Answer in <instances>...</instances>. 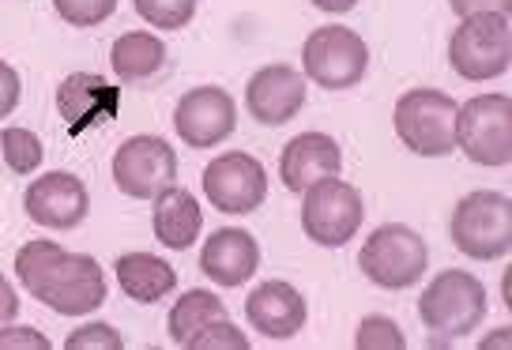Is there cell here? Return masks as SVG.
<instances>
[{"label":"cell","instance_id":"obj_1","mask_svg":"<svg viewBox=\"0 0 512 350\" xmlns=\"http://www.w3.org/2000/svg\"><path fill=\"white\" fill-rule=\"evenodd\" d=\"M23 290L61 317H83L106 302V275L95 256L68 253L57 241H27L16 253Z\"/></svg>","mask_w":512,"mask_h":350},{"label":"cell","instance_id":"obj_2","mask_svg":"<svg viewBox=\"0 0 512 350\" xmlns=\"http://www.w3.org/2000/svg\"><path fill=\"white\" fill-rule=\"evenodd\" d=\"M486 313H490L486 287L471 271H437L418 298V320L437 339H464V335L479 332Z\"/></svg>","mask_w":512,"mask_h":350},{"label":"cell","instance_id":"obj_3","mask_svg":"<svg viewBox=\"0 0 512 350\" xmlns=\"http://www.w3.org/2000/svg\"><path fill=\"white\" fill-rule=\"evenodd\" d=\"M452 245L471 260H501L512 249V200L505 192H467L448 219Z\"/></svg>","mask_w":512,"mask_h":350},{"label":"cell","instance_id":"obj_4","mask_svg":"<svg viewBox=\"0 0 512 350\" xmlns=\"http://www.w3.org/2000/svg\"><path fill=\"white\" fill-rule=\"evenodd\" d=\"M456 102L452 95L437 91V87H415L403 91L396 102V136L403 140L407 151H415L422 159H441L456 151Z\"/></svg>","mask_w":512,"mask_h":350},{"label":"cell","instance_id":"obj_5","mask_svg":"<svg viewBox=\"0 0 512 350\" xmlns=\"http://www.w3.org/2000/svg\"><path fill=\"white\" fill-rule=\"evenodd\" d=\"M430 264V249L418 230L403 223H384L366 238L358 253V268L373 287L384 290H407L422 279Z\"/></svg>","mask_w":512,"mask_h":350},{"label":"cell","instance_id":"obj_6","mask_svg":"<svg viewBox=\"0 0 512 350\" xmlns=\"http://www.w3.org/2000/svg\"><path fill=\"white\" fill-rule=\"evenodd\" d=\"M366 219V204H362V192L339 181V177H324L313 181L305 189L302 200V230L305 238L320 245V249H339L354 241V234L362 230Z\"/></svg>","mask_w":512,"mask_h":350},{"label":"cell","instance_id":"obj_7","mask_svg":"<svg viewBox=\"0 0 512 350\" xmlns=\"http://www.w3.org/2000/svg\"><path fill=\"white\" fill-rule=\"evenodd\" d=\"M448 61L464 80H497L512 61V23L509 16H471L448 38Z\"/></svg>","mask_w":512,"mask_h":350},{"label":"cell","instance_id":"obj_8","mask_svg":"<svg viewBox=\"0 0 512 350\" xmlns=\"http://www.w3.org/2000/svg\"><path fill=\"white\" fill-rule=\"evenodd\" d=\"M456 147L475 166L512 162V102L509 95H475L456 110Z\"/></svg>","mask_w":512,"mask_h":350},{"label":"cell","instance_id":"obj_9","mask_svg":"<svg viewBox=\"0 0 512 350\" xmlns=\"http://www.w3.org/2000/svg\"><path fill=\"white\" fill-rule=\"evenodd\" d=\"M302 68L324 91H347L366 80L369 46L351 27H317L302 46Z\"/></svg>","mask_w":512,"mask_h":350},{"label":"cell","instance_id":"obj_10","mask_svg":"<svg viewBox=\"0 0 512 350\" xmlns=\"http://www.w3.org/2000/svg\"><path fill=\"white\" fill-rule=\"evenodd\" d=\"M113 185L132 200H155L177 185V155L162 136H132L113 151Z\"/></svg>","mask_w":512,"mask_h":350},{"label":"cell","instance_id":"obj_11","mask_svg":"<svg viewBox=\"0 0 512 350\" xmlns=\"http://www.w3.org/2000/svg\"><path fill=\"white\" fill-rule=\"evenodd\" d=\"M204 196L223 215H253L268 196V170L245 151H226L204 166Z\"/></svg>","mask_w":512,"mask_h":350},{"label":"cell","instance_id":"obj_12","mask_svg":"<svg viewBox=\"0 0 512 350\" xmlns=\"http://www.w3.org/2000/svg\"><path fill=\"white\" fill-rule=\"evenodd\" d=\"M174 128L181 144L204 151V147H215L234 136L238 106L223 87H192L174 106Z\"/></svg>","mask_w":512,"mask_h":350},{"label":"cell","instance_id":"obj_13","mask_svg":"<svg viewBox=\"0 0 512 350\" xmlns=\"http://www.w3.org/2000/svg\"><path fill=\"white\" fill-rule=\"evenodd\" d=\"M305 106V76L290 64H264L253 72V80L245 87V110L253 113V121L268 128H279L294 121Z\"/></svg>","mask_w":512,"mask_h":350},{"label":"cell","instance_id":"obj_14","mask_svg":"<svg viewBox=\"0 0 512 350\" xmlns=\"http://www.w3.org/2000/svg\"><path fill=\"white\" fill-rule=\"evenodd\" d=\"M23 207L38 226L46 230H76L91 211L87 200V185L76 174H42L38 181H31V189L23 196Z\"/></svg>","mask_w":512,"mask_h":350},{"label":"cell","instance_id":"obj_15","mask_svg":"<svg viewBox=\"0 0 512 350\" xmlns=\"http://www.w3.org/2000/svg\"><path fill=\"white\" fill-rule=\"evenodd\" d=\"M57 113L72 136L98 128L121 113V91L106 83L98 72H72L57 87Z\"/></svg>","mask_w":512,"mask_h":350},{"label":"cell","instance_id":"obj_16","mask_svg":"<svg viewBox=\"0 0 512 350\" xmlns=\"http://www.w3.org/2000/svg\"><path fill=\"white\" fill-rule=\"evenodd\" d=\"M305 317H309V309H305L302 290L283 279L260 283L245 302V320L264 339H294L305 328Z\"/></svg>","mask_w":512,"mask_h":350},{"label":"cell","instance_id":"obj_17","mask_svg":"<svg viewBox=\"0 0 512 350\" xmlns=\"http://www.w3.org/2000/svg\"><path fill=\"white\" fill-rule=\"evenodd\" d=\"M256 264H260V245L249 230L241 226H223L215 230L204 249H200V271L208 275L211 283L234 290L241 283H249L256 275Z\"/></svg>","mask_w":512,"mask_h":350},{"label":"cell","instance_id":"obj_18","mask_svg":"<svg viewBox=\"0 0 512 350\" xmlns=\"http://www.w3.org/2000/svg\"><path fill=\"white\" fill-rule=\"evenodd\" d=\"M343 170V151L328 132H302L283 147L279 159V177L290 192H305L313 181L339 177Z\"/></svg>","mask_w":512,"mask_h":350},{"label":"cell","instance_id":"obj_19","mask_svg":"<svg viewBox=\"0 0 512 350\" xmlns=\"http://www.w3.org/2000/svg\"><path fill=\"white\" fill-rule=\"evenodd\" d=\"M204 230V211L196 204V196L185 189H166L162 196H155V238L174 249V253H185L192 241L200 238Z\"/></svg>","mask_w":512,"mask_h":350},{"label":"cell","instance_id":"obj_20","mask_svg":"<svg viewBox=\"0 0 512 350\" xmlns=\"http://www.w3.org/2000/svg\"><path fill=\"white\" fill-rule=\"evenodd\" d=\"M117 283L125 290L132 302L140 305H155L162 302L166 294H174L177 287V271L162 260V256H151V253H125L117 256Z\"/></svg>","mask_w":512,"mask_h":350},{"label":"cell","instance_id":"obj_21","mask_svg":"<svg viewBox=\"0 0 512 350\" xmlns=\"http://www.w3.org/2000/svg\"><path fill=\"white\" fill-rule=\"evenodd\" d=\"M110 61H113V72L121 76V83H144L166 68V46H162V38H155V34L132 31V34H121L113 42Z\"/></svg>","mask_w":512,"mask_h":350},{"label":"cell","instance_id":"obj_22","mask_svg":"<svg viewBox=\"0 0 512 350\" xmlns=\"http://www.w3.org/2000/svg\"><path fill=\"white\" fill-rule=\"evenodd\" d=\"M226 317V305L211 294V290H185L174 302L170 317H166V332L174 347H189L196 335L204 332L208 324Z\"/></svg>","mask_w":512,"mask_h":350},{"label":"cell","instance_id":"obj_23","mask_svg":"<svg viewBox=\"0 0 512 350\" xmlns=\"http://www.w3.org/2000/svg\"><path fill=\"white\" fill-rule=\"evenodd\" d=\"M0 155L8 162V170L12 174H34L38 166H42V140L34 136L31 128H4L0 132Z\"/></svg>","mask_w":512,"mask_h":350},{"label":"cell","instance_id":"obj_24","mask_svg":"<svg viewBox=\"0 0 512 350\" xmlns=\"http://www.w3.org/2000/svg\"><path fill=\"white\" fill-rule=\"evenodd\" d=\"M136 12L155 31H181L196 16V0H136Z\"/></svg>","mask_w":512,"mask_h":350},{"label":"cell","instance_id":"obj_25","mask_svg":"<svg viewBox=\"0 0 512 350\" xmlns=\"http://www.w3.org/2000/svg\"><path fill=\"white\" fill-rule=\"evenodd\" d=\"M354 347L358 350H403L407 347V335L392 317H362L358 332H354Z\"/></svg>","mask_w":512,"mask_h":350},{"label":"cell","instance_id":"obj_26","mask_svg":"<svg viewBox=\"0 0 512 350\" xmlns=\"http://www.w3.org/2000/svg\"><path fill=\"white\" fill-rule=\"evenodd\" d=\"M53 8L72 27H98L117 12V0H53Z\"/></svg>","mask_w":512,"mask_h":350},{"label":"cell","instance_id":"obj_27","mask_svg":"<svg viewBox=\"0 0 512 350\" xmlns=\"http://www.w3.org/2000/svg\"><path fill=\"white\" fill-rule=\"evenodd\" d=\"M249 350V335L241 332V328H234L230 320H215V324H208L204 332L192 339L185 350Z\"/></svg>","mask_w":512,"mask_h":350},{"label":"cell","instance_id":"obj_28","mask_svg":"<svg viewBox=\"0 0 512 350\" xmlns=\"http://www.w3.org/2000/svg\"><path fill=\"white\" fill-rule=\"evenodd\" d=\"M64 347L68 350H121L125 347V339H121V332H113L110 324H83V328H76V332L64 339Z\"/></svg>","mask_w":512,"mask_h":350},{"label":"cell","instance_id":"obj_29","mask_svg":"<svg viewBox=\"0 0 512 350\" xmlns=\"http://www.w3.org/2000/svg\"><path fill=\"white\" fill-rule=\"evenodd\" d=\"M53 343H49L46 335L38 332V328H0V350H49Z\"/></svg>","mask_w":512,"mask_h":350},{"label":"cell","instance_id":"obj_30","mask_svg":"<svg viewBox=\"0 0 512 350\" xmlns=\"http://www.w3.org/2000/svg\"><path fill=\"white\" fill-rule=\"evenodd\" d=\"M452 4V12L460 19H471V16H509L512 12V0H448Z\"/></svg>","mask_w":512,"mask_h":350},{"label":"cell","instance_id":"obj_31","mask_svg":"<svg viewBox=\"0 0 512 350\" xmlns=\"http://www.w3.org/2000/svg\"><path fill=\"white\" fill-rule=\"evenodd\" d=\"M19 72L8 61H0V121L19 106Z\"/></svg>","mask_w":512,"mask_h":350},{"label":"cell","instance_id":"obj_32","mask_svg":"<svg viewBox=\"0 0 512 350\" xmlns=\"http://www.w3.org/2000/svg\"><path fill=\"white\" fill-rule=\"evenodd\" d=\"M19 313V298H16V290H12V283L0 275V328L8 324V320H16Z\"/></svg>","mask_w":512,"mask_h":350},{"label":"cell","instance_id":"obj_33","mask_svg":"<svg viewBox=\"0 0 512 350\" xmlns=\"http://www.w3.org/2000/svg\"><path fill=\"white\" fill-rule=\"evenodd\" d=\"M317 12H328V16H343V12H351L358 0H309Z\"/></svg>","mask_w":512,"mask_h":350}]
</instances>
